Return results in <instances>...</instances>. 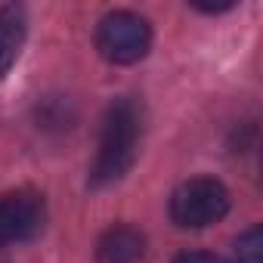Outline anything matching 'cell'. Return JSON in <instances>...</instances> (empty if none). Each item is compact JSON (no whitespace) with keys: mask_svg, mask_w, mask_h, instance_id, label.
<instances>
[{"mask_svg":"<svg viewBox=\"0 0 263 263\" xmlns=\"http://www.w3.org/2000/svg\"><path fill=\"white\" fill-rule=\"evenodd\" d=\"M235 257H238V263H260V257H263V229L260 226H251L235 241Z\"/></svg>","mask_w":263,"mask_h":263,"instance_id":"obj_7","label":"cell"},{"mask_svg":"<svg viewBox=\"0 0 263 263\" xmlns=\"http://www.w3.org/2000/svg\"><path fill=\"white\" fill-rule=\"evenodd\" d=\"M140 140H143V105L130 96L115 99L99 130V149L90 164V186L102 189L108 183H118L134 167Z\"/></svg>","mask_w":263,"mask_h":263,"instance_id":"obj_1","label":"cell"},{"mask_svg":"<svg viewBox=\"0 0 263 263\" xmlns=\"http://www.w3.org/2000/svg\"><path fill=\"white\" fill-rule=\"evenodd\" d=\"M47 226V201L34 189H16L0 195V241L25 245L34 241Z\"/></svg>","mask_w":263,"mask_h":263,"instance_id":"obj_4","label":"cell"},{"mask_svg":"<svg viewBox=\"0 0 263 263\" xmlns=\"http://www.w3.org/2000/svg\"><path fill=\"white\" fill-rule=\"evenodd\" d=\"M149 47H152V25L140 13L115 10V13L102 16V22L96 28V50L102 53V59H108L115 65L140 62L149 53Z\"/></svg>","mask_w":263,"mask_h":263,"instance_id":"obj_2","label":"cell"},{"mask_svg":"<svg viewBox=\"0 0 263 263\" xmlns=\"http://www.w3.org/2000/svg\"><path fill=\"white\" fill-rule=\"evenodd\" d=\"M146 235L137 226H111L99 235L96 260L99 263H143Z\"/></svg>","mask_w":263,"mask_h":263,"instance_id":"obj_5","label":"cell"},{"mask_svg":"<svg viewBox=\"0 0 263 263\" xmlns=\"http://www.w3.org/2000/svg\"><path fill=\"white\" fill-rule=\"evenodd\" d=\"M174 263H226V260H220L217 254H208V251H183L174 257Z\"/></svg>","mask_w":263,"mask_h":263,"instance_id":"obj_8","label":"cell"},{"mask_svg":"<svg viewBox=\"0 0 263 263\" xmlns=\"http://www.w3.org/2000/svg\"><path fill=\"white\" fill-rule=\"evenodd\" d=\"M229 214V192L214 177H195L171 195V220L183 229H204Z\"/></svg>","mask_w":263,"mask_h":263,"instance_id":"obj_3","label":"cell"},{"mask_svg":"<svg viewBox=\"0 0 263 263\" xmlns=\"http://www.w3.org/2000/svg\"><path fill=\"white\" fill-rule=\"evenodd\" d=\"M28 34V13L19 4L0 7V81L10 74V68L16 65L22 44Z\"/></svg>","mask_w":263,"mask_h":263,"instance_id":"obj_6","label":"cell"}]
</instances>
